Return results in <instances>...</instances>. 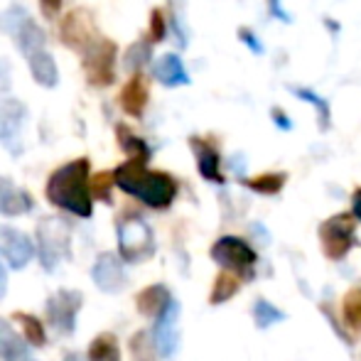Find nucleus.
<instances>
[{"instance_id": "f257e3e1", "label": "nucleus", "mask_w": 361, "mask_h": 361, "mask_svg": "<svg viewBox=\"0 0 361 361\" xmlns=\"http://www.w3.org/2000/svg\"><path fill=\"white\" fill-rule=\"evenodd\" d=\"M47 200L76 216H91L89 160H74L59 167L47 182Z\"/></svg>"}, {"instance_id": "f03ea898", "label": "nucleus", "mask_w": 361, "mask_h": 361, "mask_svg": "<svg viewBox=\"0 0 361 361\" xmlns=\"http://www.w3.org/2000/svg\"><path fill=\"white\" fill-rule=\"evenodd\" d=\"M116 185L150 207H167L175 197V182L162 172H147L140 160H130L116 170Z\"/></svg>"}, {"instance_id": "7ed1b4c3", "label": "nucleus", "mask_w": 361, "mask_h": 361, "mask_svg": "<svg viewBox=\"0 0 361 361\" xmlns=\"http://www.w3.org/2000/svg\"><path fill=\"white\" fill-rule=\"evenodd\" d=\"M72 224L59 216H47L37 226V253L44 271H54L64 258H69Z\"/></svg>"}, {"instance_id": "20e7f679", "label": "nucleus", "mask_w": 361, "mask_h": 361, "mask_svg": "<svg viewBox=\"0 0 361 361\" xmlns=\"http://www.w3.org/2000/svg\"><path fill=\"white\" fill-rule=\"evenodd\" d=\"M114 62H116V44L111 39L99 37L84 54L86 79L94 86L114 84Z\"/></svg>"}, {"instance_id": "39448f33", "label": "nucleus", "mask_w": 361, "mask_h": 361, "mask_svg": "<svg viewBox=\"0 0 361 361\" xmlns=\"http://www.w3.org/2000/svg\"><path fill=\"white\" fill-rule=\"evenodd\" d=\"M84 305V295L79 290H57L47 300V317L57 332L72 334L76 329V314Z\"/></svg>"}, {"instance_id": "423d86ee", "label": "nucleus", "mask_w": 361, "mask_h": 361, "mask_svg": "<svg viewBox=\"0 0 361 361\" xmlns=\"http://www.w3.org/2000/svg\"><path fill=\"white\" fill-rule=\"evenodd\" d=\"M121 256L130 263H138L152 253V233L140 219H128L118 226Z\"/></svg>"}, {"instance_id": "0eeeda50", "label": "nucleus", "mask_w": 361, "mask_h": 361, "mask_svg": "<svg viewBox=\"0 0 361 361\" xmlns=\"http://www.w3.org/2000/svg\"><path fill=\"white\" fill-rule=\"evenodd\" d=\"M25 123V106L15 99H0V143L8 147L13 155L23 150L20 133Z\"/></svg>"}, {"instance_id": "6e6552de", "label": "nucleus", "mask_w": 361, "mask_h": 361, "mask_svg": "<svg viewBox=\"0 0 361 361\" xmlns=\"http://www.w3.org/2000/svg\"><path fill=\"white\" fill-rule=\"evenodd\" d=\"M62 39L69 44V47L81 49V52H86V49H89L91 44L99 39L96 27H94V23H91V18H89V13H86V10H76V13L64 18Z\"/></svg>"}, {"instance_id": "1a4fd4ad", "label": "nucleus", "mask_w": 361, "mask_h": 361, "mask_svg": "<svg viewBox=\"0 0 361 361\" xmlns=\"http://www.w3.org/2000/svg\"><path fill=\"white\" fill-rule=\"evenodd\" d=\"M32 241L23 231H15L10 226H0V256L8 258L13 268H25L32 258Z\"/></svg>"}, {"instance_id": "9d476101", "label": "nucleus", "mask_w": 361, "mask_h": 361, "mask_svg": "<svg viewBox=\"0 0 361 361\" xmlns=\"http://www.w3.org/2000/svg\"><path fill=\"white\" fill-rule=\"evenodd\" d=\"M91 276H94V283L104 290V293H118V290L126 286L123 266H121V261L114 253H101L99 261L94 263Z\"/></svg>"}, {"instance_id": "9b49d317", "label": "nucleus", "mask_w": 361, "mask_h": 361, "mask_svg": "<svg viewBox=\"0 0 361 361\" xmlns=\"http://www.w3.org/2000/svg\"><path fill=\"white\" fill-rule=\"evenodd\" d=\"M155 344L162 357H170L177 349V305L170 302L162 310L160 319L155 327Z\"/></svg>"}, {"instance_id": "f8f14e48", "label": "nucleus", "mask_w": 361, "mask_h": 361, "mask_svg": "<svg viewBox=\"0 0 361 361\" xmlns=\"http://www.w3.org/2000/svg\"><path fill=\"white\" fill-rule=\"evenodd\" d=\"M32 209V197L25 190H18L8 177H0V214L18 216Z\"/></svg>"}, {"instance_id": "ddd939ff", "label": "nucleus", "mask_w": 361, "mask_h": 361, "mask_svg": "<svg viewBox=\"0 0 361 361\" xmlns=\"http://www.w3.org/2000/svg\"><path fill=\"white\" fill-rule=\"evenodd\" d=\"M27 62H30V72H32V79L37 81V84L47 86V89L57 86V81H59L57 64H54V59L49 57L44 49H37V52L27 54Z\"/></svg>"}, {"instance_id": "4468645a", "label": "nucleus", "mask_w": 361, "mask_h": 361, "mask_svg": "<svg viewBox=\"0 0 361 361\" xmlns=\"http://www.w3.org/2000/svg\"><path fill=\"white\" fill-rule=\"evenodd\" d=\"M155 76L160 84L165 86H182L190 84V76L185 72V64L177 54H165L160 62L155 64Z\"/></svg>"}, {"instance_id": "2eb2a0df", "label": "nucleus", "mask_w": 361, "mask_h": 361, "mask_svg": "<svg viewBox=\"0 0 361 361\" xmlns=\"http://www.w3.org/2000/svg\"><path fill=\"white\" fill-rule=\"evenodd\" d=\"M0 359L3 361L27 359V347H25V342L15 334V329L8 324V319H3V317H0Z\"/></svg>"}, {"instance_id": "dca6fc26", "label": "nucleus", "mask_w": 361, "mask_h": 361, "mask_svg": "<svg viewBox=\"0 0 361 361\" xmlns=\"http://www.w3.org/2000/svg\"><path fill=\"white\" fill-rule=\"evenodd\" d=\"M121 104L123 109L128 111L130 116H140L147 104V89H145V81L140 74H135L133 79L126 84L123 94H121Z\"/></svg>"}, {"instance_id": "f3484780", "label": "nucleus", "mask_w": 361, "mask_h": 361, "mask_svg": "<svg viewBox=\"0 0 361 361\" xmlns=\"http://www.w3.org/2000/svg\"><path fill=\"white\" fill-rule=\"evenodd\" d=\"M89 361H121L118 342L111 334H101L91 342L89 347Z\"/></svg>"}, {"instance_id": "a211bd4d", "label": "nucleus", "mask_w": 361, "mask_h": 361, "mask_svg": "<svg viewBox=\"0 0 361 361\" xmlns=\"http://www.w3.org/2000/svg\"><path fill=\"white\" fill-rule=\"evenodd\" d=\"M192 147H195L197 157H200L202 175L209 177V180H219V175H216V152L212 150V147L207 145L204 140H200V138H192Z\"/></svg>"}, {"instance_id": "6ab92c4d", "label": "nucleus", "mask_w": 361, "mask_h": 361, "mask_svg": "<svg viewBox=\"0 0 361 361\" xmlns=\"http://www.w3.org/2000/svg\"><path fill=\"white\" fill-rule=\"evenodd\" d=\"M15 319L23 324L25 337H27L30 344H35V347H44V344H47V334H44V327L39 324L37 317H32V314H25V312H18V314H15Z\"/></svg>"}, {"instance_id": "aec40b11", "label": "nucleus", "mask_w": 361, "mask_h": 361, "mask_svg": "<svg viewBox=\"0 0 361 361\" xmlns=\"http://www.w3.org/2000/svg\"><path fill=\"white\" fill-rule=\"evenodd\" d=\"M138 305H140V310H143L145 314H155V312H160V310H165L170 302H167L165 290H162V288H150L138 298Z\"/></svg>"}, {"instance_id": "412c9836", "label": "nucleus", "mask_w": 361, "mask_h": 361, "mask_svg": "<svg viewBox=\"0 0 361 361\" xmlns=\"http://www.w3.org/2000/svg\"><path fill=\"white\" fill-rule=\"evenodd\" d=\"M118 140H121V147H123L126 152H130L133 155V160H140V162H145L147 160V145L143 143V140H138L133 133H130L126 126H118Z\"/></svg>"}, {"instance_id": "4be33fe9", "label": "nucleus", "mask_w": 361, "mask_h": 361, "mask_svg": "<svg viewBox=\"0 0 361 361\" xmlns=\"http://www.w3.org/2000/svg\"><path fill=\"white\" fill-rule=\"evenodd\" d=\"M147 57H150V47H147V42L133 44V47L128 49V57H126V67L133 69V72H138L140 64L147 62Z\"/></svg>"}, {"instance_id": "5701e85b", "label": "nucleus", "mask_w": 361, "mask_h": 361, "mask_svg": "<svg viewBox=\"0 0 361 361\" xmlns=\"http://www.w3.org/2000/svg\"><path fill=\"white\" fill-rule=\"evenodd\" d=\"M116 175H111V172H99V175H94V182H91V190H94V197H101V200L109 202V187L114 185Z\"/></svg>"}, {"instance_id": "b1692460", "label": "nucleus", "mask_w": 361, "mask_h": 361, "mask_svg": "<svg viewBox=\"0 0 361 361\" xmlns=\"http://www.w3.org/2000/svg\"><path fill=\"white\" fill-rule=\"evenodd\" d=\"M295 96H298V99H302V101H307V104H312L314 109H317L319 114H322L324 121L329 118V106L324 104V101L319 99V96H314L312 91H307V89H295Z\"/></svg>"}, {"instance_id": "393cba45", "label": "nucleus", "mask_w": 361, "mask_h": 361, "mask_svg": "<svg viewBox=\"0 0 361 361\" xmlns=\"http://www.w3.org/2000/svg\"><path fill=\"white\" fill-rule=\"evenodd\" d=\"M165 37V18H162L160 10H152L150 15V39L152 42H160Z\"/></svg>"}, {"instance_id": "a878e982", "label": "nucleus", "mask_w": 361, "mask_h": 361, "mask_svg": "<svg viewBox=\"0 0 361 361\" xmlns=\"http://www.w3.org/2000/svg\"><path fill=\"white\" fill-rule=\"evenodd\" d=\"M39 5H42V13L47 18H54V13L62 8V0H39Z\"/></svg>"}, {"instance_id": "bb28decb", "label": "nucleus", "mask_w": 361, "mask_h": 361, "mask_svg": "<svg viewBox=\"0 0 361 361\" xmlns=\"http://www.w3.org/2000/svg\"><path fill=\"white\" fill-rule=\"evenodd\" d=\"M238 35H241V39H243V42H246L248 47H251L256 54H261V52H263L261 42H256V37H253V32H248V30H241V32H238Z\"/></svg>"}, {"instance_id": "cd10ccee", "label": "nucleus", "mask_w": 361, "mask_h": 361, "mask_svg": "<svg viewBox=\"0 0 361 361\" xmlns=\"http://www.w3.org/2000/svg\"><path fill=\"white\" fill-rule=\"evenodd\" d=\"M5 293H8V273H5L3 263H0V300L5 298Z\"/></svg>"}, {"instance_id": "c85d7f7f", "label": "nucleus", "mask_w": 361, "mask_h": 361, "mask_svg": "<svg viewBox=\"0 0 361 361\" xmlns=\"http://www.w3.org/2000/svg\"><path fill=\"white\" fill-rule=\"evenodd\" d=\"M271 13H273V18H283V20H288V15L283 13V8H281V0H271Z\"/></svg>"}, {"instance_id": "c756f323", "label": "nucleus", "mask_w": 361, "mask_h": 361, "mask_svg": "<svg viewBox=\"0 0 361 361\" xmlns=\"http://www.w3.org/2000/svg\"><path fill=\"white\" fill-rule=\"evenodd\" d=\"M10 86V79H8V69L0 64V91H8Z\"/></svg>"}, {"instance_id": "7c9ffc66", "label": "nucleus", "mask_w": 361, "mask_h": 361, "mask_svg": "<svg viewBox=\"0 0 361 361\" xmlns=\"http://www.w3.org/2000/svg\"><path fill=\"white\" fill-rule=\"evenodd\" d=\"M276 114V123L278 126H283V128H290V123H288V118L283 116V111H273Z\"/></svg>"}, {"instance_id": "2f4dec72", "label": "nucleus", "mask_w": 361, "mask_h": 361, "mask_svg": "<svg viewBox=\"0 0 361 361\" xmlns=\"http://www.w3.org/2000/svg\"><path fill=\"white\" fill-rule=\"evenodd\" d=\"M67 361H81V357H76V354H67Z\"/></svg>"}, {"instance_id": "473e14b6", "label": "nucleus", "mask_w": 361, "mask_h": 361, "mask_svg": "<svg viewBox=\"0 0 361 361\" xmlns=\"http://www.w3.org/2000/svg\"><path fill=\"white\" fill-rule=\"evenodd\" d=\"M23 361H32V359H23Z\"/></svg>"}]
</instances>
